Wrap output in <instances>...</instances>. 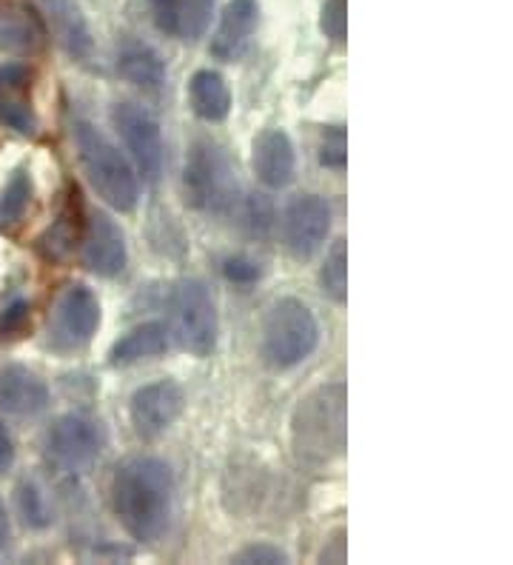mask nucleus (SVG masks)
I'll return each instance as SVG.
<instances>
[{
    "label": "nucleus",
    "instance_id": "1",
    "mask_svg": "<svg viewBox=\"0 0 513 565\" xmlns=\"http://www.w3.org/2000/svg\"><path fill=\"white\" fill-rule=\"evenodd\" d=\"M115 514L131 540L158 543L169 529L174 505V475L160 457H131L111 483Z\"/></svg>",
    "mask_w": 513,
    "mask_h": 565
},
{
    "label": "nucleus",
    "instance_id": "2",
    "mask_svg": "<svg viewBox=\"0 0 513 565\" xmlns=\"http://www.w3.org/2000/svg\"><path fill=\"white\" fill-rule=\"evenodd\" d=\"M345 386L329 383L306 394L291 420V443L297 460L306 466H325L345 448Z\"/></svg>",
    "mask_w": 513,
    "mask_h": 565
},
{
    "label": "nucleus",
    "instance_id": "3",
    "mask_svg": "<svg viewBox=\"0 0 513 565\" xmlns=\"http://www.w3.org/2000/svg\"><path fill=\"white\" fill-rule=\"evenodd\" d=\"M75 146L83 172L89 178L97 198L115 212H135L140 201V180L131 160L89 120L75 124Z\"/></svg>",
    "mask_w": 513,
    "mask_h": 565
},
{
    "label": "nucleus",
    "instance_id": "4",
    "mask_svg": "<svg viewBox=\"0 0 513 565\" xmlns=\"http://www.w3.org/2000/svg\"><path fill=\"white\" fill-rule=\"evenodd\" d=\"M320 345V323L314 311L297 297H282L268 309L263 323V358L277 372L306 363Z\"/></svg>",
    "mask_w": 513,
    "mask_h": 565
},
{
    "label": "nucleus",
    "instance_id": "5",
    "mask_svg": "<svg viewBox=\"0 0 513 565\" xmlns=\"http://www.w3.org/2000/svg\"><path fill=\"white\" fill-rule=\"evenodd\" d=\"M183 183L185 198L194 209L226 214L237 206L239 183L234 163L226 149L212 140H200L192 146V152L185 158Z\"/></svg>",
    "mask_w": 513,
    "mask_h": 565
},
{
    "label": "nucleus",
    "instance_id": "6",
    "mask_svg": "<svg viewBox=\"0 0 513 565\" xmlns=\"http://www.w3.org/2000/svg\"><path fill=\"white\" fill-rule=\"evenodd\" d=\"M171 334L178 338L180 349L194 358H209L217 349V306L203 280H180L171 289Z\"/></svg>",
    "mask_w": 513,
    "mask_h": 565
},
{
    "label": "nucleus",
    "instance_id": "7",
    "mask_svg": "<svg viewBox=\"0 0 513 565\" xmlns=\"http://www.w3.org/2000/svg\"><path fill=\"white\" fill-rule=\"evenodd\" d=\"M111 124H115L117 135L124 138L135 172L149 180V183H154L163 174L165 163L160 120L146 106L124 100V104H115V109H111Z\"/></svg>",
    "mask_w": 513,
    "mask_h": 565
},
{
    "label": "nucleus",
    "instance_id": "8",
    "mask_svg": "<svg viewBox=\"0 0 513 565\" xmlns=\"http://www.w3.org/2000/svg\"><path fill=\"white\" fill-rule=\"evenodd\" d=\"M46 448L66 469H86L106 448V428L83 414H63L49 428Z\"/></svg>",
    "mask_w": 513,
    "mask_h": 565
},
{
    "label": "nucleus",
    "instance_id": "9",
    "mask_svg": "<svg viewBox=\"0 0 513 565\" xmlns=\"http://www.w3.org/2000/svg\"><path fill=\"white\" fill-rule=\"evenodd\" d=\"M331 232V206L320 194H300L288 203L282 217V237L297 260L314 257Z\"/></svg>",
    "mask_w": 513,
    "mask_h": 565
},
{
    "label": "nucleus",
    "instance_id": "10",
    "mask_svg": "<svg viewBox=\"0 0 513 565\" xmlns=\"http://www.w3.org/2000/svg\"><path fill=\"white\" fill-rule=\"evenodd\" d=\"M100 329V300L83 282L68 286L52 315V338L61 349H81Z\"/></svg>",
    "mask_w": 513,
    "mask_h": 565
},
{
    "label": "nucleus",
    "instance_id": "11",
    "mask_svg": "<svg viewBox=\"0 0 513 565\" xmlns=\"http://www.w3.org/2000/svg\"><path fill=\"white\" fill-rule=\"evenodd\" d=\"M183 388L171 377L146 383L131 394V426L140 437L154 440L178 423V417L183 414Z\"/></svg>",
    "mask_w": 513,
    "mask_h": 565
},
{
    "label": "nucleus",
    "instance_id": "12",
    "mask_svg": "<svg viewBox=\"0 0 513 565\" xmlns=\"http://www.w3.org/2000/svg\"><path fill=\"white\" fill-rule=\"evenodd\" d=\"M0 126L23 138H34L41 129L32 104V72L23 63H0Z\"/></svg>",
    "mask_w": 513,
    "mask_h": 565
},
{
    "label": "nucleus",
    "instance_id": "13",
    "mask_svg": "<svg viewBox=\"0 0 513 565\" xmlns=\"http://www.w3.org/2000/svg\"><path fill=\"white\" fill-rule=\"evenodd\" d=\"M126 260H129V248H126L124 228L106 212L92 214L83 235V266L97 277H117L126 269Z\"/></svg>",
    "mask_w": 513,
    "mask_h": 565
},
{
    "label": "nucleus",
    "instance_id": "14",
    "mask_svg": "<svg viewBox=\"0 0 513 565\" xmlns=\"http://www.w3.org/2000/svg\"><path fill=\"white\" fill-rule=\"evenodd\" d=\"M257 26H260V3L257 0H228L223 14H220L217 32L212 38V55L226 63L239 61L252 46Z\"/></svg>",
    "mask_w": 513,
    "mask_h": 565
},
{
    "label": "nucleus",
    "instance_id": "15",
    "mask_svg": "<svg viewBox=\"0 0 513 565\" xmlns=\"http://www.w3.org/2000/svg\"><path fill=\"white\" fill-rule=\"evenodd\" d=\"M252 169L263 186L286 189L297 174L295 143L282 129H266L252 146Z\"/></svg>",
    "mask_w": 513,
    "mask_h": 565
},
{
    "label": "nucleus",
    "instance_id": "16",
    "mask_svg": "<svg viewBox=\"0 0 513 565\" xmlns=\"http://www.w3.org/2000/svg\"><path fill=\"white\" fill-rule=\"evenodd\" d=\"M49 406V386L43 377L21 363L0 369V412L12 417H34Z\"/></svg>",
    "mask_w": 513,
    "mask_h": 565
},
{
    "label": "nucleus",
    "instance_id": "17",
    "mask_svg": "<svg viewBox=\"0 0 513 565\" xmlns=\"http://www.w3.org/2000/svg\"><path fill=\"white\" fill-rule=\"evenodd\" d=\"M160 32L178 41H197L209 32L214 0H149Z\"/></svg>",
    "mask_w": 513,
    "mask_h": 565
},
{
    "label": "nucleus",
    "instance_id": "18",
    "mask_svg": "<svg viewBox=\"0 0 513 565\" xmlns=\"http://www.w3.org/2000/svg\"><path fill=\"white\" fill-rule=\"evenodd\" d=\"M43 9H46L57 41L68 55L75 61H89L92 52H95V41H92L89 23H86L75 0H43Z\"/></svg>",
    "mask_w": 513,
    "mask_h": 565
},
{
    "label": "nucleus",
    "instance_id": "19",
    "mask_svg": "<svg viewBox=\"0 0 513 565\" xmlns=\"http://www.w3.org/2000/svg\"><path fill=\"white\" fill-rule=\"evenodd\" d=\"M117 72L124 81H129L131 86H140V89H160L169 77L165 70V61L158 49L143 41H126L117 52Z\"/></svg>",
    "mask_w": 513,
    "mask_h": 565
},
{
    "label": "nucleus",
    "instance_id": "20",
    "mask_svg": "<svg viewBox=\"0 0 513 565\" xmlns=\"http://www.w3.org/2000/svg\"><path fill=\"white\" fill-rule=\"evenodd\" d=\"M41 43V18L21 0H0V52H34Z\"/></svg>",
    "mask_w": 513,
    "mask_h": 565
},
{
    "label": "nucleus",
    "instance_id": "21",
    "mask_svg": "<svg viewBox=\"0 0 513 565\" xmlns=\"http://www.w3.org/2000/svg\"><path fill=\"white\" fill-rule=\"evenodd\" d=\"M189 104L205 124H223L232 111V89L220 72L200 70L189 81Z\"/></svg>",
    "mask_w": 513,
    "mask_h": 565
},
{
    "label": "nucleus",
    "instance_id": "22",
    "mask_svg": "<svg viewBox=\"0 0 513 565\" xmlns=\"http://www.w3.org/2000/svg\"><path fill=\"white\" fill-rule=\"evenodd\" d=\"M165 349H169V329L163 323H158V320H151V323H140L131 331H126L124 338L111 345L109 363L135 365L140 360L158 358Z\"/></svg>",
    "mask_w": 513,
    "mask_h": 565
},
{
    "label": "nucleus",
    "instance_id": "23",
    "mask_svg": "<svg viewBox=\"0 0 513 565\" xmlns=\"http://www.w3.org/2000/svg\"><path fill=\"white\" fill-rule=\"evenodd\" d=\"M34 198V183L32 174L26 169H18L12 172V178L7 180V186L0 192V226H14V223L23 221V214L29 212Z\"/></svg>",
    "mask_w": 513,
    "mask_h": 565
},
{
    "label": "nucleus",
    "instance_id": "24",
    "mask_svg": "<svg viewBox=\"0 0 513 565\" xmlns=\"http://www.w3.org/2000/svg\"><path fill=\"white\" fill-rule=\"evenodd\" d=\"M320 282L334 303H345V297H349V243L345 241H334V246L329 248Z\"/></svg>",
    "mask_w": 513,
    "mask_h": 565
},
{
    "label": "nucleus",
    "instance_id": "25",
    "mask_svg": "<svg viewBox=\"0 0 513 565\" xmlns=\"http://www.w3.org/2000/svg\"><path fill=\"white\" fill-rule=\"evenodd\" d=\"M18 509L29 529H46L52 525V505L38 483H23L18 489Z\"/></svg>",
    "mask_w": 513,
    "mask_h": 565
},
{
    "label": "nucleus",
    "instance_id": "26",
    "mask_svg": "<svg viewBox=\"0 0 513 565\" xmlns=\"http://www.w3.org/2000/svg\"><path fill=\"white\" fill-rule=\"evenodd\" d=\"M317 158H320V166H325L331 172H342L349 166V135L342 126H329L322 131Z\"/></svg>",
    "mask_w": 513,
    "mask_h": 565
},
{
    "label": "nucleus",
    "instance_id": "27",
    "mask_svg": "<svg viewBox=\"0 0 513 565\" xmlns=\"http://www.w3.org/2000/svg\"><path fill=\"white\" fill-rule=\"evenodd\" d=\"M322 35L334 43H345L349 35V0H325L320 12Z\"/></svg>",
    "mask_w": 513,
    "mask_h": 565
},
{
    "label": "nucleus",
    "instance_id": "28",
    "mask_svg": "<svg viewBox=\"0 0 513 565\" xmlns=\"http://www.w3.org/2000/svg\"><path fill=\"white\" fill-rule=\"evenodd\" d=\"M243 221H246L252 235H268V228L274 226V209L271 203L266 201V194H252V198L243 203Z\"/></svg>",
    "mask_w": 513,
    "mask_h": 565
},
{
    "label": "nucleus",
    "instance_id": "29",
    "mask_svg": "<svg viewBox=\"0 0 513 565\" xmlns=\"http://www.w3.org/2000/svg\"><path fill=\"white\" fill-rule=\"evenodd\" d=\"M223 275L228 282H237V286H252L263 277V266L257 260L246 255H234L223 260Z\"/></svg>",
    "mask_w": 513,
    "mask_h": 565
},
{
    "label": "nucleus",
    "instance_id": "30",
    "mask_svg": "<svg viewBox=\"0 0 513 565\" xmlns=\"http://www.w3.org/2000/svg\"><path fill=\"white\" fill-rule=\"evenodd\" d=\"M232 563L239 565H252V563H260V565H286L288 563V554L277 545H266V543H257V545H248L243 552H237L232 557Z\"/></svg>",
    "mask_w": 513,
    "mask_h": 565
},
{
    "label": "nucleus",
    "instance_id": "31",
    "mask_svg": "<svg viewBox=\"0 0 513 565\" xmlns=\"http://www.w3.org/2000/svg\"><path fill=\"white\" fill-rule=\"evenodd\" d=\"M29 300L23 297H14L12 303H7L0 309V334L7 338V334H18L23 326L29 323Z\"/></svg>",
    "mask_w": 513,
    "mask_h": 565
},
{
    "label": "nucleus",
    "instance_id": "32",
    "mask_svg": "<svg viewBox=\"0 0 513 565\" xmlns=\"http://www.w3.org/2000/svg\"><path fill=\"white\" fill-rule=\"evenodd\" d=\"M12 466H14V443L12 437H9L7 426L0 423V475H7Z\"/></svg>",
    "mask_w": 513,
    "mask_h": 565
},
{
    "label": "nucleus",
    "instance_id": "33",
    "mask_svg": "<svg viewBox=\"0 0 513 565\" xmlns=\"http://www.w3.org/2000/svg\"><path fill=\"white\" fill-rule=\"evenodd\" d=\"M9 537H12V523H9V511H7V503L0 500V552L7 548Z\"/></svg>",
    "mask_w": 513,
    "mask_h": 565
}]
</instances>
